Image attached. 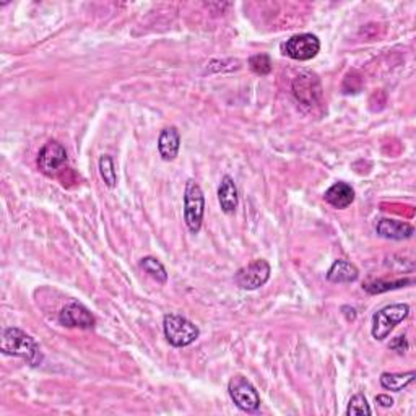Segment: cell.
<instances>
[{
	"label": "cell",
	"mask_w": 416,
	"mask_h": 416,
	"mask_svg": "<svg viewBox=\"0 0 416 416\" xmlns=\"http://www.w3.org/2000/svg\"><path fill=\"white\" fill-rule=\"evenodd\" d=\"M66 161H67L66 148L56 140L47 142L46 145L41 148V152L38 154L39 171L46 176H56L57 171L63 166V163Z\"/></svg>",
	"instance_id": "cell-8"
},
{
	"label": "cell",
	"mask_w": 416,
	"mask_h": 416,
	"mask_svg": "<svg viewBox=\"0 0 416 416\" xmlns=\"http://www.w3.org/2000/svg\"><path fill=\"white\" fill-rule=\"evenodd\" d=\"M163 330L168 343L174 348L189 346L200 337L199 327L181 314H166L163 319Z\"/></svg>",
	"instance_id": "cell-2"
},
{
	"label": "cell",
	"mask_w": 416,
	"mask_h": 416,
	"mask_svg": "<svg viewBox=\"0 0 416 416\" xmlns=\"http://www.w3.org/2000/svg\"><path fill=\"white\" fill-rule=\"evenodd\" d=\"M346 415L348 416H361V415H372V410L367 403V398L362 393H356L351 397L348 408H346Z\"/></svg>",
	"instance_id": "cell-20"
},
{
	"label": "cell",
	"mask_w": 416,
	"mask_h": 416,
	"mask_svg": "<svg viewBox=\"0 0 416 416\" xmlns=\"http://www.w3.org/2000/svg\"><path fill=\"white\" fill-rule=\"evenodd\" d=\"M249 67L257 75H269L271 72V61L267 54H257L249 59Z\"/></svg>",
	"instance_id": "cell-21"
},
{
	"label": "cell",
	"mask_w": 416,
	"mask_h": 416,
	"mask_svg": "<svg viewBox=\"0 0 416 416\" xmlns=\"http://www.w3.org/2000/svg\"><path fill=\"white\" fill-rule=\"evenodd\" d=\"M391 346L392 350H396L398 355H403V353H407L408 351V348H410V345H408V340H407V337H405V335H400V337H397V338H393L392 341H391Z\"/></svg>",
	"instance_id": "cell-22"
},
{
	"label": "cell",
	"mask_w": 416,
	"mask_h": 416,
	"mask_svg": "<svg viewBox=\"0 0 416 416\" xmlns=\"http://www.w3.org/2000/svg\"><path fill=\"white\" fill-rule=\"evenodd\" d=\"M341 311H343V314L346 316V321H348V322L355 321V319H356V309L355 307L343 306V307H341Z\"/></svg>",
	"instance_id": "cell-24"
},
{
	"label": "cell",
	"mask_w": 416,
	"mask_h": 416,
	"mask_svg": "<svg viewBox=\"0 0 416 416\" xmlns=\"http://www.w3.org/2000/svg\"><path fill=\"white\" fill-rule=\"evenodd\" d=\"M205 213V197L200 185L194 179L185 183L184 190V221L192 234H197L202 229Z\"/></svg>",
	"instance_id": "cell-4"
},
{
	"label": "cell",
	"mask_w": 416,
	"mask_h": 416,
	"mask_svg": "<svg viewBox=\"0 0 416 416\" xmlns=\"http://www.w3.org/2000/svg\"><path fill=\"white\" fill-rule=\"evenodd\" d=\"M140 267L143 269V271H147L153 280L159 281V283H166L168 281V274H166V269H164V265L159 262L158 259L152 257V255L143 257L140 260Z\"/></svg>",
	"instance_id": "cell-17"
},
{
	"label": "cell",
	"mask_w": 416,
	"mask_h": 416,
	"mask_svg": "<svg viewBox=\"0 0 416 416\" xmlns=\"http://www.w3.org/2000/svg\"><path fill=\"white\" fill-rule=\"evenodd\" d=\"M408 316V304H391V306L379 309L374 316H372V338L377 341L386 340L389 335H391L392 330L396 329L400 322H403Z\"/></svg>",
	"instance_id": "cell-3"
},
{
	"label": "cell",
	"mask_w": 416,
	"mask_h": 416,
	"mask_svg": "<svg viewBox=\"0 0 416 416\" xmlns=\"http://www.w3.org/2000/svg\"><path fill=\"white\" fill-rule=\"evenodd\" d=\"M281 51L295 61H311L321 51V41L316 35L311 33L295 35L281 44Z\"/></svg>",
	"instance_id": "cell-7"
},
{
	"label": "cell",
	"mask_w": 416,
	"mask_h": 416,
	"mask_svg": "<svg viewBox=\"0 0 416 416\" xmlns=\"http://www.w3.org/2000/svg\"><path fill=\"white\" fill-rule=\"evenodd\" d=\"M319 80L314 75L309 77H298L293 85V92H295L296 98L301 99L302 103L306 101V94H309V104L314 103V83H317Z\"/></svg>",
	"instance_id": "cell-16"
},
{
	"label": "cell",
	"mask_w": 416,
	"mask_h": 416,
	"mask_svg": "<svg viewBox=\"0 0 416 416\" xmlns=\"http://www.w3.org/2000/svg\"><path fill=\"white\" fill-rule=\"evenodd\" d=\"M99 174L103 178L104 184L108 185L109 189H114L117 185V174L114 168V161L109 154H103L99 158Z\"/></svg>",
	"instance_id": "cell-18"
},
{
	"label": "cell",
	"mask_w": 416,
	"mask_h": 416,
	"mask_svg": "<svg viewBox=\"0 0 416 416\" xmlns=\"http://www.w3.org/2000/svg\"><path fill=\"white\" fill-rule=\"evenodd\" d=\"M413 280H396V281H382V280H377V281H372V283H367L365 285V290L369 293V295H379V293H386V291H391V290H398V288L402 286H407V285H412Z\"/></svg>",
	"instance_id": "cell-19"
},
{
	"label": "cell",
	"mask_w": 416,
	"mask_h": 416,
	"mask_svg": "<svg viewBox=\"0 0 416 416\" xmlns=\"http://www.w3.org/2000/svg\"><path fill=\"white\" fill-rule=\"evenodd\" d=\"M324 199L329 205L343 210V208H348L355 202V190L346 183H335L332 188L325 190Z\"/></svg>",
	"instance_id": "cell-12"
},
{
	"label": "cell",
	"mask_w": 416,
	"mask_h": 416,
	"mask_svg": "<svg viewBox=\"0 0 416 416\" xmlns=\"http://www.w3.org/2000/svg\"><path fill=\"white\" fill-rule=\"evenodd\" d=\"M0 350H2L4 355L18 356V358L25 360L33 367L39 366L42 360H44L36 340L17 327H8L4 330Z\"/></svg>",
	"instance_id": "cell-1"
},
{
	"label": "cell",
	"mask_w": 416,
	"mask_h": 416,
	"mask_svg": "<svg viewBox=\"0 0 416 416\" xmlns=\"http://www.w3.org/2000/svg\"><path fill=\"white\" fill-rule=\"evenodd\" d=\"M416 372H403V374H396V372H384L381 376V386L386 389V391L392 392H402L403 389H407L410 384L415 382Z\"/></svg>",
	"instance_id": "cell-15"
},
{
	"label": "cell",
	"mask_w": 416,
	"mask_h": 416,
	"mask_svg": "<svg viewBox=\"0 0 416 416\" xmlns=\"http://www.w3.org/2000/svg\"><path fill=\"white\" fill-rule=\"evenodd\" d=\"M218 202H220L221 210L226 213V215H231V213L236 212L238 204H239V195L236 184H234L233 178L225 176L221 179L220 188H218Z\"/></svg>",
	"instance_id": "cell-14"
},
{
	"label": "cell",
	"mask_w": 416,
	"mask_h": 416,
	"mask_svg": "<svg viewBox=\"0 0 416 416\" xmlns=\"http://www.w3.org/2000/svg\"><path fill=\"white\" fill-rule=\"evenodd\" d=\"M376 231L381 238L393 239V241H403V239H410L413 236L415 228L405 221L392 220V218H382L377 223Z\"/></svg>",
	"instance_id": "cell-10"
},
{
	"label": "cell",
	"mask_w": 416,
	"mask_h": 416,
	"mask_svg": "<svg viewBox=\"0 0 416 416\" xmlns=\"http://www.w3.org/2000/svg\"><path fill=\"white\" fill-rule=\"evenodd\" d=\"M59 322L68 329H93L96 319L83 304L73 301L68 302L67 306H63L62 311L59 312Z\"/></svg>",
	"instance_id": "cell-9"
},
{
	"label": "cell",
	"mask_w": 416,
	"mask_h": 416,
	"mask_svg": "<svg viewBox=\"0 0 416 416\" xmlns=\"http://www.w3.org/2000/svg\"><path fill=\"white\" fill-rule=\"evenodd\" d=\"M360 279V270L348 260H335L327 271V280L330 283H355Z\"/></svg>",
	"instance_id": "cell-13"
},
{
	"label": "cell",
	"mask_w": 416,
	"mask_h": 416,
	"mask_svg": "<svg viewBox=\"0 0 416 416\" xmlns=\"http://www.w3.org/2000/svg\"><path fill=\"white\" fill-rule=\"evenodd\" d=\"M376 403H379L384 408H391L393 405V398L391 396H386V393H381V396L376 397Z\"/></svg>",
	"instance_id": "cell-23"
},
{
	"label": "cell",
	"mask_w": 416,
	"mask_h": 416,
	"mask_svg": "<svg viewBox=\"0 0 416 416\" xmlns=\"http://www.w3.org/2000/svg\"><path fill=\"white\" fill-rule=\"evenodd\" d=\"M181 148V133L176 127H166L159 133L158 152L164 161H173L178 158Z\"/></svg>",
	"instance_id": "cell-11"
},
{
	"label": "cell",
	"mask_w": 416,
	"mask_h": 416,
	"mask_svg": "<svg viewBox=\"0 0 416 416\" xmlns=\"http://www.w3.org/2000/svg\"><path fill=\"white\" fill-rule=\"evenodd\" d=\"M229 397L239 410L246 413H255L260 408V396L246 377L234 376L228 384Z\"/></svg>",
	"instance_id": "cell-5"
},
{
	"label": "cell",
	"mask_w": 416,
	"mask_h": 416,
	"mask_svg": "<svg viewBox=\"0 0 416 416\" xmlns=\"http://www.w3.org/2000/svg\"><path fill=\"white\" fill-rule=\"evenodd\" d=\"M270 264L264 259H257L238 270V274L234 275V283L241 288V290L254 291L262 288L270 280Z\"/></svg>",
	"instance_id": "cell-6"
}]
</instances>
